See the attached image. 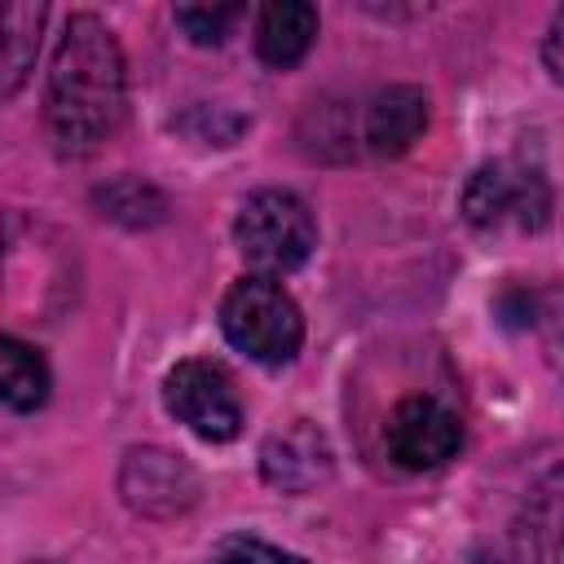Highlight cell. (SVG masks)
<instances>
[{
	"label": "cell",
	"mask_w": 564,
	"mask_h": 564,
	"mask_svg": "<svg viewBox=\"0 0 564 564\" xmlns=\"http://www.w3.org/2000/svg\"><path fill=\"white\" fill-rule=\"evenodd\" d=\"M123 106L128 75L115 31L93 13H70L44 88V128L57 154H93L123 123Z\"/></svg>",
	"instance_id": "cell-1"
},
{
	"label": "cell",
	"mask_w": 564,
	"mask_h": 564,
	"mask_svg": "<svg viewBox=\"0 0 564 564\" xmlns=\"http://www.w3.org/2000/svg\"><path fill=\"white\" fill-rule=\"evenodd\" d=\"M220 330L225 339L260 366H286L304 344L300 304L273 278H242L220 300Z\"/></svg>",
	"instance_id": "cell-2"
},
{
	"label": "cell",
	"mask_w": 564,
	"mask_h": 564,
	"mask_svg": "<svg viewBox=\"0 0 564 564\" xmlns=\"http://www.w3.org/2000/svg\"><path fill=\"white\" fill-rule=\"evenodd\" d=\"M234 242L260 278H282V273H291L308 260V251L317 242V225H313V212L300 194L256 189L238 207Z\"/></svg>",
	"instance_id": "cell-3"
},
{
	"label": "cell",
	"mask_w": 564,
	"mask_h": 564,
	"mask_svg": "<svg viewBox=\"0 0 564 564\" xmlns=\"http://www.w3.org/2000/svg\"><path fill=\"white\" fill-rule=\"evenodd\" d=\"M458 207L480 234H533L551 216V185L520 159H494L467 176Z\"/></svg>",
	"instance_id": "cell-4"
},
{
	"label": "cell",
	"mask_w": 564,
	"mask_h": 564,
	"mask_svg": "<svg viewBox=\"0 0 564 564\" xmlns=\"http://www.w3.org/2000/svg\"><path fill=\"white\" fill-rule=\"evenodd\" d=\"M163 405L198 441L220 445V441H234L242 432V401L234 392V379L225 375V366H216L207 357H189V361H176L167 370Z\"/></svg>",
	"instance_id": "cell-5"
},
{
	"label": "cell",
	"mask_w": 564,
	"mask_h": 564,
	"mask_svg": "<svg viewBox=\"0 0 564 564\" xmlns=\"http://www.w3.org/2000/svg\"><path fill=\"white\" fill-rule=\"evenodd\" d=\"M463 445L458 414L436 397H405L388 410L383 449L401 471H436Z\"/></svg>",
	"instance_id": "cell-6"
},
{
	"label": "cell",
	"mask_w": 564,
	"mask_h": 564,
	"mask_svg": "<svg viewBox=\"0 0 564 564\" xmlns=\"http://www.w3.org/2000/svg\"><path fill=\"white\" fill-rule=\"evenodd\" d=\"M119 494L132 511L167 520L198 502V476L181 454H167L159 445L128 449L119 467Z\"/></svg>",
	"instance_id": "cell-7"
},
{
	"label": "cell",
	"mask_w": 564,
	"mask_h": 564,
	"mask_svg": "<svg viewBox=\"0 0 564 564\" xmlns=\"http://www.w3.org/2000/svg\"><path fill=\"white\" fill-rule=\"evenodd\" d=\"M330 471H335L330 441L308 419L286 423L282 432L264 436V445H260V476L278 494H308L322 480H330Z\"/></svg>",
	"instance_id": "cell-8"
},
{
	"label": "cell",
	"mask_w": 564,
	"mask_h": 564,
	"mask_svg": "<svg viewBox=\"0 0 564 564\" xmlns=\"http://www.w3.org/2000/svg\"><path fill=\"white\" fill-rule=\"evenodd\" d=\"M427 128V97L414 84H388L370 97L366 119H361V141L379 159L405 154Z\"/></svg>",
	"instance_id": "cell-9"
},
{
	"label": "cell",
	"mask_w": 564,
	"mask_h": 564,
	"mask_svg": "<svg viewBox=\"0 0 564 564\" xmlns=\"http://www.w3.org/2000/svg\"><path fill=\"white\" fill-rule=\"evenodd\" d=\"M516 546L524 564H564V467L529 489L516 520Z\"/></svg>",
	"instance_id": "cell-10"
},
{
	"label": "cell",
	"mask_w": 564,
	"mask_h": 564,
	"mask_svg": "<svg viewBox=\"0 0 564 564\" xmlns=\"http://www.w3.org/2000/svg\"><path fill=\"white\" fill-rule=\"evenodd\" d=\"M313 35H317V9L313 4H304V0H273V4L260 9L256 53H260L264 66L286 70V66H295L313 48Z\"/></svg>",
	"instance_id": "cell-11"
},
{
	"label": "cell",
	"mask_w": 564,
	"mask_h": 564,
	"mask_svg": "<svg viewBox=\"0 0 564 564\" xmlns=\"http://www.w3.org/2000/svg\"><path fill=\"white\" fill-rule=\"evenodd\" d=\"M0 397L18 414H31L48 401V366H44L40 348H31L13 335L0 339Z\"/></svg>",
	"instance_id": "cell-12"
},
{
	"label": "cell",
	"mask_w": 564,
	"mask_h": 564,
	"mask_svg": "<svg viewBox=\"0 0 564 564\" xmlns=\"http://www.w3.org/2000/svg\"><path fill=\"white\" fill-rule=\"evenodd\" d=\"M44 4H9L4 9V48H0V93L13 97L35 62L40 48V26H44Z\"/></svg>",
	"instance_id": "cell-13"
},
{
	"label": "cell",
	"mask_w": 564,
	"mask_h": 564,
	"mask_svg": "<svg viewBox=\"0 0 564 564\" xmlns=\"http://www.w3.org/2000/svg\"><path fill=\"white\" fill-rule=\"evenodd\" d=\"M97 207H101V216H110L128 229H150L167 216V198L137 176H123V181H110L106 189H97Z\"/></svg>",
	"instance_id": "cell-14"
},
{
	"label": "cell",
	"mask_w": 564,
	"mask_h": 564,
	"mask_svg": "<svg viewBox=\"0 0 564 564\" xmlns=\"http://www.w3.org/2000/svg\"><path fill=\"white\" fill-rule=\"evenodd\" d=\"M533 330H538V339H542V352H546L551 370L564 379V286H546V291H538Z\"/></svg>",
	"instance_id": "cell-15"
},
{
	"label": "cell",
	"mask_w": 564,
	"mask_h": 564,
	"mask_svg": "<svg viewBox=\"0 0 564 564\" xmlns=\"http://www.w3.org/2000/svg\"><path fill=\"white\" fill-rule=\"evenodd\" d=\"M238 18H242L238 4H181L176 9V22L194 44H220Z\"/></svg>",
	"instance_id": "cell-16"
},
{
	"label": "cell",
	"mask_w": 564,
	"mask_h": 564,
	"mask_svg": "<svg viewBox=\"0 0 564 564\" xmlns=\"http://www.w3.org/2000/svg\"><path fill=\"white\" fill-rule=\"evenodd\" d=\"M212 564H308V560H300V555H291V551H282V546H269V542H260V538L234 533V538L216 542Z\"/></svg>",
	"instance_id": "cell-17"
},
{
	"label": "cell",
	"mask_w": 564,
	"mask_h": 564,
	"mask_svg": "<svg viewBox=\"0 0 564 564\" xmlns=\"http://www.w3.org/2000/svg\"><path fill=\"white\" fill-rule=\"evenodd\" d=\"M542 62L551 70L555 84H564V9L555 13V22L546 26V40H542Z\"/></svg>",
	"instance_id": "cell-18"
},
{
	"label": "cell",
	"mask_w": 564,
	"mask_h": 564,
	"mask_svg": "<svg viewBox=\"0 0 564 564\" xmlns=\"http://www.w3.org/2000/svg\"><path fill=\"white\" fill-rule=\"evenodd\" d=\"M467 564H502V560H498V555H489V551H476Z\"/></svg>",
	"instance_id": "cell-19"
}]
</instances>
